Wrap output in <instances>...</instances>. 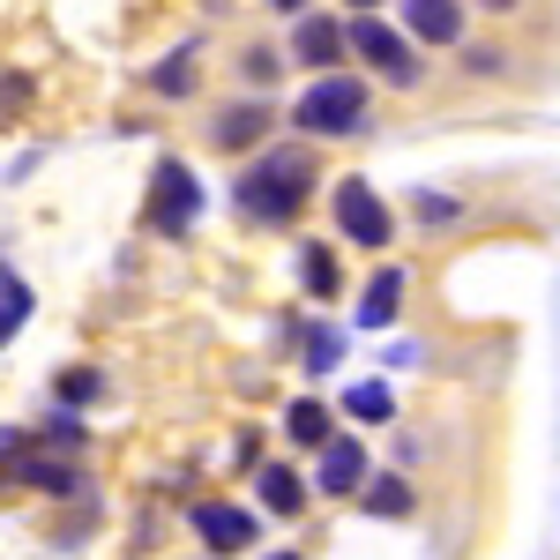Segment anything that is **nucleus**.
I'll list each match as a JSON object with an SVG mask.
<instances>
[{
    "instance_id": "nucleus-1",
    "label": "nucleus",
    "mask_w": 560,
    "mask_h": 560,
    "mask_svg": "<svg viewBox=\"0 0 560 560\" xmlns=\"http://www.w3.org/2000/svg\"><path fill=\"white\" fill-rule=\"evenodd\" d=\"M306 187H314V165H306L300 150H269L255 173L240 179V210L261 217V224H292L306 202Z\"/></svg>"
},
{
    "instance_id": "nucleus-2",
    "label": "nucleus",
    "mask_w": 560,
    "mask_h": 560,
    "mask_svg": "<svg viewBox=\"0 0 560 560\" xmlns=\"http://www.w3.org/2000/svg\"><path fill=\"white\" fill-rule=\"evenodd\" d=\"M292 120H300L306 135H351L359 120H366V90L351 83V75H322V83L300 90Z\"/></svg>"
},
{
    "instance_id": "nucleus-3",
    "label": "nucleus",
    "mask_w": 560,
    "mask_h": 560,
    "mask_svg": "<svg viewBox=\"0 0 560 560\" xmlns=\"http://www.w3.org/2000/svg\"><path fill=\"white\" fill-rule=\"evenodd\" d=\"M195 210H202L195 173L187 165H158V179H150V232H187Z\"/></svg>"
},
{
    "instance_id": "nucleus-4",
    "label": "nucleus",
    "mask_w": 560,
    "mask_h": 560,
    "mask_svg": "<svg viewBox=\"0 0 560 560\" xmlns=\"http://www.w3.org/2000/svg\"><path fill=\"white\" fill-rule=\"evenodd\" d=\"M337 224H345L359 247H388V232H396L388 210H382V195H374L366 179H345V187H337Z\"/></svg>"
},
{
    "instance_id": "nucleus-5",
    "label": "nucleus",
    "mask_w": 560,
    "mask_h": 560,
    "mask_svg": "<svg viewBox=\"0 0 560 560\" xmlns=\"http://www.w3.org/2000/svg\"><path fill=\"white\" fill-rule=\"evenodd\" d=\"M351 52H359L366 68H382L388 83H411V75H419V60L404 52V38H396V31H382V23H366V15L351 23Z\"/></svg>"
},
{
    "instance_id": "nucleus-6",
    "label": "nucleus",
    "mask_w": 560,
    "mask_h": 560,
    "mask_svg": "<svg viewBox=\"0 0 560 560\" xmlns=\"http://www.w3.org/2000/svg\"><path fill=\"white\" fill-rule=\"evenodd\" d=\"M195 530H202L210 553H240V546H255V516H247V509H224V501H202V509H195Z\"/></svg>"
},
{
    "instance_id": "nucleus-7",
    "label": "nucleus",
    "mask_w": 560,
    "mask_h": 560,
    "mask_svg": "<svg viewBox=\"0 0 560 560\" xmlns=\"http://www.w3.org/2000/svg\"><path fill=\"white\" fill-rule=\"evenodd\" d=\"M404 23H411V38H427V45L464 38V8L456 0H404Z\"/></svg>"
},
{
    "instance_id": "nucleus-8",
    "label": "nucleus",
    "mask_w": 560,
    "mask_h": 560,
    "mask_svg": "<svg viewBox=\"0 0 560 560\" xmlns=\"http://www.w3.org/2000/svg\"><path fill=\"white\" fill-rule=\"evenodd\" d=\"M366 486V448L359 441H329L322 448V493H359Z\"/></svg>"
},
{
    "instance_id": "nucleus-9",
    "label": "nucleus",
    "mask_w": 560,
    "mask_h": 560,
    "mask_svg": "<svg viewBox=\"0 0 560 560\" xmlns=\"http://www.w3.org/2000/svg\"><path fill=\"white\" fill-rule=\"evenodd\" d=\"M404 284H411L404 269H382V277L366 284V300H359V329H388V322H396V306H404Z\"/></svg>"
},
{
    "instance_id": "nucleus-10",
    "label": "nucleus",
    "mask_w": 560,
    "mask_h": 560,
    "mask_svg": "<svg viewBox=\"0 0 560 560\" xmlns=\"http://www.w3.org/2000/svg\"><path fill=\"white\" fill-rule=\"evenodd\" d=\"M345 31H337V23H322V15H306L300 23V38H292V52H300L306 68H329V60H337V52H345Z\"/></svg>"
},
{
    "instance_id": "nucleus-11",
    "label": "nucleus",
    "mask_w": 560,
    "mask_h": 560,
    "mask_svg": "<svg viewBox=\"0 0 560 560\" xmlns=\"http://www.w3.org/2000/svg\"><path fill=\"white\" fill-rule=\"evenodd\" d=\"M261 509H269V516H300V509H306V486H300V471L269 464V471H261Z\"/></svg>"
},
{
    "instance_id": "nucleus-12",
    "label": "nucleus",
    "mask_w": 560,
    "mask_h": 560,
    "mask_svg": "<svg viewBox=\"0 0 560 560\" xmlns=\"http://www.w3.org/2000/svg\"><path fill=\"white\" fill-rule=\"evenodd\" d=\"M284 433H292L300 448H329V411H322L314 396H300V404L284 411Z\"/></svg>"
},
{
    "instance_id": "nucleus-13",
    "label": "nucleus",
    "mask_w": 560,
    "mask_h": 560,
    "mask_svg": "<svg viewBox=\"0 0 560 560\" xmlns=\"http://www.w3.org/2000/svg\"><path fill=\"white\" fill-rule=\"evenodd\" d=\"M261 128H269V113H261V105H240V113H224V120H217V142H224V150H240V142H255Z\"/></svg>"
},
{
    "instance_id": "nucleus-14",
    "label": "nucleus",
    "mask_w": 560,
    "mask_h": 560,
    "mask_svg": "<svg viewBox=\"0 0 560 560\" xmlns=\"http://www.w3.org/2000/svg\"><path fill=\"white\" fill-rule=\"evenodd\" d=\"M31 322V284H15V277H0V345L15 337Z\"/></svg>"
},
{
    "instance_id": "nucleus-15",
    "label": "nucleus",
    "mask_w": 560,
    "mask_h": 560,
    "mask_svg": "<svg viewBox=\"0 0 560 560\" xmlns=\"http://www.w3.org/2000/svg\"><path fill=\"white\" fill-rule=\"evenodd\" d=\"M345 411H351V419H366V427H382L396 404H388V388H382V382H359V388L345 396Z\"/></svg>"
},
{
    "instance_id": "nucleus-16",
    "label": "nucleus",
    "mask_w": 560,
    "mask_h": 560,
    "mask_svg": "<svg viewBox=\"0 0 560 560\" xmlns=\"http://www.w3.org/2000/svg\"><path fill=\"white\" fill-rule=\"evenodd\" d=\"M366 509H374V516H404V509H411V486H404V478H374V486H366Z\"/></svg>"
},
{
    "instance_id": "nucleus-17",
    "label": "nucleus",
    "mask_w": 560,
    "mask_h": 560,
    "mask_svg": "<svg viewBox=\"0 0 560 560\" xmlns=\"http://www.w3.org/2000/svg\"><path fill=\"white\" fill-rule=\"evenodd\" d=\"M306 292H314V300L337 292V255H329V247H306Z\"/></svg>"
},
{
    "instance_id": "nucleus-18",
    "label": "nucleus",
    "mask_w": 560,
    "mask_h": 560,
    "mask_svg": "<svg viewBox=\"0 0 560 560\" xmlns=\"http://www.w3.org/2000/svg\"><path fill=\"white\" fill-rule=\"evenodd\" d=\"M306 366H337V329H306Z\"/></svg>"
},
{
    "instance_id": "nucleus-19",
    "label": "nucleus",
    "mask_w": 560,
    "mask_h": 560,
    "mask_svg": "<svg viewBox=\"0 0 560 560\" xmlns=\"http://www.w3.org/2000/svg\"><path fill=\"white\" fill-rule=\"evenodd\" d=\"M150 83H158V90H187V83H195V68H187V60H165Z\"/></svg>"
},
{
    "instance_id": "nucleus-20",
    "label": "nucleus",
    "mask_w": 560,
    "mask_h": 560,
    "mask_svg": "<svg viewBox=\"0 0 560 560\" xmlns=\"http://www.w3.org/2000/svg\"><path fill=\"white\" fill-rule=\"evenodd\" d=\"M97 388H105V382H97V374H68V382H60V396H68V404H90Z\"/></svg>"
},
{
    "instance_id": "nucleus-21",
    "label": "nucleus",
    "mask_w": 560,
    "mask_h": 560,
    "mask_svg": "<svg viewBox=\"0 0 560 560\" xmlns=\"http://www.w3.org/2000/svg\"><path fill=\"white\" fill-rule=\"evenodd\" d=\"M23 97H31V83H23V75H0V120H8Z\"/></svg>"
},
{
    "instance_id": "nucleus-22",
    "label": "nucleus",
    "mask_w": 560,
    "mask_h": 560,
    "mask_svg": "<svg viewBox=\"0 0 560 560\" xmlns=\"http://www.w3.org/2000/svg\"><path fill=\"white\" fill-rule=\"evenodd\" d=\"M419 217H427V224H448V217H456V202H441V195H419Z\"/></svg>"
},
{
    "instance_id": "nucleus-23",
    "label": "nucleus",
    "mask_w": 560,
    "mask_h": 560,
    "mask_svg": "<svg viewBox=\"0 0 560 560\" xmlns=\"http://www.w3.org/2000/svg\"><path fill=\"white\" fill-rule=\"evenodd\" d=\"M486 8H516V0H486Z\"/></svg>"
},
{
    "instance_id": "nucleus-24",
    "label": "nucleus",
    "mask_w": 560,
    "mask_h": 560,
    "mask_svg": "<svg viewBox=\"0 0 560 560\" xmlns=\"http://www.w3.org/2000/svg\"><path fill=\"white\" fill-rule=\"evenodd\" d=\"M277 8H306V0H277Z\"/></svg>"
},
{
    "instance_id": "nucleus-25",
    "label": "nucleus",
    "mask_w": 560,
    "mask_h": 560,
    "mask_svg": "<svg viewBox=\"0 0 560 560\" xmlns=\"http://www.w3.org/2000/svg\"><path fill=\"white\" fill-rule=\"evenodd\" d=\"M269 560H300V553H269Z\"/></svg>"
},
{
    "instance_id": "nucleus-26",
    "label": "nucleus",
    "mask_w": 560,
    "mask_h": 560,
    "mask_svg": "<svg viewBox=\"0 0 560 560\" xmlns=\"http://www.w3.org/2000/svg\"><path fill=\"white\" fill-rule=\"evenodd\" d=\"M351 8H374V0H351Z\"/></svg>"
}]
</instances>
